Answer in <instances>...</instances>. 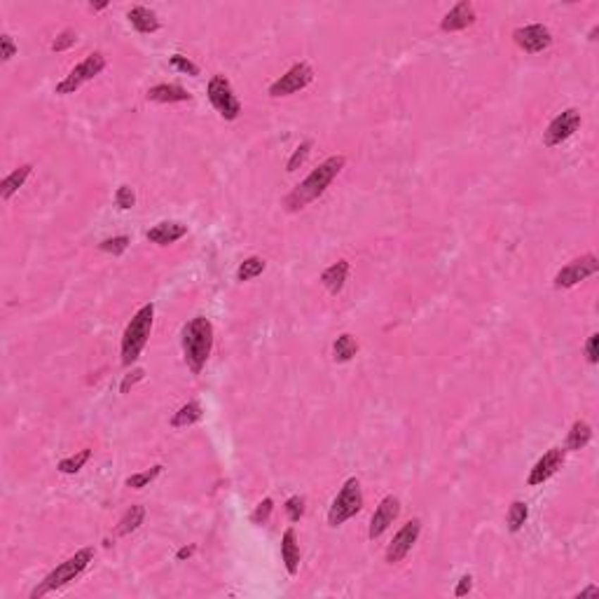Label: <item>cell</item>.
I'll return each instance as SVG.
<instances>
[{
	"mask_svg": "<svg viewBox=\"0 0 599 599\" xmlns=\"http://www.w3.org/2000/svg\"><path fill=\"white\" fill-rule=\"evenodd\" d=\"M527 517H529V508H527V503L524 501H513L510 503V508H508V529L513 531H520L522 527H524V522H527Z\"/></svg>",
	"mask_w": 599,
	"mask_h": 599,
	"instance_id": "obj_27",
	"label": "cell"
},
{
	"mask_svg": "<svg viewBox=\"0 0 599 599\" xmlns=\"http://www.w3.org/2000/svg\"><path fill=\"white\" fill-rule=\"evenodd\" d=\"M159 473H162V466H152V469H148V471H143V473H136V476H129L127 478V487H131V489H143V487H148L152 480H155Z\"/></svg>",
	"mask_w": 599,
	"mask_h": 599,
	"instance_id": "obj_29",
	"label": "cell"
},
{
	"mask_svg": "<svg viewBox=\"0 0 599 599\" xmlns=\"http://www.w3.org/2000/svg\"><path fill=\"white\" fill-rule=\"evenodd\" d=\"M513 40L517 47L524 49V52L538 54L552 45V33H550V28L543 24H529V26L517 28L513 33Z\"/></svg>",
	"mask_w": 599,
	"mask_h": 599,
	"instance_id": "obj_12",
	"label": "cell"
},
{
	"mask_svg": "<svg viewBox=\"0 0 599 599\" xmlns=\"http://www.w3.org/2000/svg\"><path fill=\"white\" fill-rule=\"evenodd\" d=\"M169 61H171L173 68H178L180 73H185V75H192V78L199 75V68H197V66H194L192 61H190L187 56H183V54H173Z\"/></svg>",
	"mask_w": 599,
	"mask_h": 599,
	"instance_id": "obj_34",
	"label": "cell"
},
{
	"mask_svg": "<svg viewBox=\"0 0 599 599\" xmlns=\"http://www.w3.org/2000/svg\"><path fill=\"white\" fill-rule=\"evenodd\" d=\"M564 464V450L562 447H552L548 450L543 457L538 459L534 464V469L529 471V478H527V485L529 487H536V485H543L545 480H550L555 473L562 469Z\"/></svg>",
	"mask_w": 599,
	"mask_h": 599,
	"instance_id": "obj_14",
	"label": "cell"
},
{
	"mask_svg": "<svg viewBox=\"0 0 599 599\" xmlns=\"http://www.w3.org/2000/svg\"><path fill=\"white\" fill-rule=\"evenodd\" d=\"M398 515H400V501L396 499V496H384V499L379 501V506L375 510V515H372V520H370L368 536L372 541L379 538L386 529L391 527L393 522H396Z\"/></svg>",
	"mask_w": 599,
	"mask_h": 599,
	"instance_id": "obj_13",
	"label": "cell"
},
{
	"mask_svg": "<svg viewBox=\"0 0 599 599\" xmlns=\"http://www.w3.org/2000/svg\"><path fill=\"white\" fill-rule=\"evenodd\" d=\"M272 510H274V501L267 496V499H262L258 506H255V510L251 513V522L253 524H265L269 520V515H272Z\"/></svg>",
	"mask_w": 599,
	"mask_h": 599,
	"instance_id": "obj_30",
	"label": "cell"
},
{
	"mask_svg": "<svg viewBox=\"0 0 599 599\" xmlns=\"http://www.w3.org/2000/svg\"><path fill=\"white\" fill-rule=\"evenodd\" d=\"M265 260L258 258V255H253V258H246L244 262L239 265L237 269V279L239 281H251L255 279V276H260L262 272H265Z\"/></svg>",
	"mask_w": 599,
	"mask_h": 599,
	"instance_id": "obj_26",
	"label": "cell"
},
{
	"mask_svg": "<svg viewBox=\"0 0 599 599\" xmlns=\"http://www.w3.org/2000/svg\"><path fill=\"white\" fill-rule=\"evenodd\" d=\"M206 97L211 101V106L216 108L218 115H221L223 120H237L239 113H241V104L239 99L235 97V92H232V85L230 80L225 75H214L211 78V82L206 85Z\"/></svg>",
	"mask_w": 599,
	"mask_h": 599,
	"instance_id": "obj_6",
	"label": "cell"
},
{
	"mask_svg": "<svg viewBox=\"0 0 599 599\" xmlns=\"http://www.w3.org/2000/svg\"><path fill=\"white\" fill-rule=\"evenodd\" d=\"M31 171H33V164H21L10 173V176H5L3 183H0V194H3V199H10V197L24 185L26 178L31 176Z\"/></svg>",
	"mask_w": 599,
	"mask_h": 599,
	"instance_id": "obj_21",
	"label": "cell"
},
{
	"mask_svg": "<svg viewBox=\"0 0 599 599\" xmlns=\"http://www.w3.org/2000/svg\"><path fill=\"white\" fill-rule=\"evenodd\" d=\"M187 235V225L183 223H159L155 225L152 230H148V241L157 246H169V244H176L178 239H183Z\"/></svg>",
	"mask_w": 599,
	"mask_h": 599,
	"instance_id": "obj_16",
	"label": "cell"
},
{
	"mask_svg": "<svg viewBox=\"0 0 599 599\" xmlns=\"http://www.w3.org/2000/svg\"><path fill=\"white\" fill-rule=\"evenodd\" d=\"M0 49H3V52H0V56H3V61H10L12 56L17 54V45H14L12 35H7V33L0 35Z\"/></svg>",
	"mask_w": 599,
	"mask_h": 599,
	"instance_id": "obj_37",
	"label": "cell"
},
{
	"mask_svg": "<svg viewBox=\"0 0 599 599\" xmlns=\"http://www.w3.org/2000/svg\"><path fill=\"white\" fill-rule=\"evenodd\" d=\"M597 345H599V335L593 333L586 342V356H588V363H597L599 361V352H597Z\"/></svg>",
	"mask_w": 599,
	"mask_h": 599,
	"instance_id": "obj_39",
	"label": "cell"
},
{
	"mask_svg": "<svg viewBox=\"0 0 599 599\" xmlns=\"http://www.w3.org/2000/svg\"><path fill=\"white\" fill-rule=\"evenodd\" d=\"M129 24L136 28L138 33H155L159 31V19L157 14L150 10V7H143V5H136L129 10Z\"/></svg>",
	"mask_w": 599,
	"mask_h": 599,
	"instance_id": "obj_19",
	"label": "cell"
},
{
	"mask_svg": "<svg viewBox=\"0 0 599 599\" xmlns=\"http://www.w3.org/2000/svg\"><path fill=\"white\" fill-rule=\"evenodd\" d=\"M194 550H197V545H185V548H180V550L176 552V560H178V562H183V560L192 557Z\"/></svg>",
	"mask_w": 599,
	"mask_h": 599,
	"instance_id": "obj_41",
	"label": "cell"
},
{
	"mask_svg": "<svg viewBox=\"0 0 599 599\" xmlns=\"http://www.w3.org/2000/svg\"><path fill=\"white\" fill-rule=\"evenodd\" d=\"M599 272V260L597 255L588 253V255H581L569 262L567 267H562L557 274H555V288H574L576 283L590 279L593 274Z\"/></svg>",
	"mask_w": 599,
	"mask_h": 599,
	"instance_id": "obj_9",
	"label": "cell"
},
{
	"mask_svg": "<svg viewBox=\"0 0 599 599\" xmlns=\"http://www.w3.org/2000/svg\"><path fill=\"white\" fill-rule=\"evenodd\" d=\"M309 150H311V143L309 141H304L302 145H300V148L293 152V155H290V159H288V164H286V171H297L300 166L304 164V159H307V155H309Z\"/></svg>",
	"mask_w": 599,
	"mask_h": 599,
	"instance_id": "obj_33",
	"label": "cell"
},
{
	"mask_svg": "<svg viewBox=\"0 0 599 599\" xmlns=\"http://www.w3.org/2000/svg\"><path fill=\"white\" fill-rule=\"evenodd\" d=\"M419 531H421V520H417V517L410 522H405L403 527L398 529V534L393 536L389 548H386V555H384L386 562H389V564H398V562H403L407 557V552L412 550V545L417 543Z\"/></svg>",
	"mask_w": 599,
	"mask_h": 599,
	"instance_id": "obj_11",
	"label": "cell"
},
{
	"mask_svg": "<svg viewBox=\"0 0 599 599\" xmlns=\"http://www.w3.org/2000/svg\"><path fill=\"white\" fill-rule=\"evenodd\" d=\"M281 560L286 564V572L290 576H295L300 572V545H297V536L295 529H286L281 536Z\"/></svg>",
	"mask_w": 599,
	"mask_h": 599,
	"instance_id": "obj_17",
	"label": "cell"
},
{
	"mask_svg": "<svg viewBox=\"0 0 599 599\" xmlns=\"http://www.w3.org/2000/svg\"><path fill=\"white\" fill-rule=\"evenodd\" d=\"M104 68H106V56L101 52L89 54L85 61H80L59 85H56V94H61V97H66V94H75L80 87L97 78Z\"/></svg>",
	"mask_w": 599,
	"mask_h": 599,
	"instance_id": "obj_7",
	"label": "cell"
},
{
	"mask_svg": "<svg viewBox=\"0 0 599 599\" xmlns=\"http://www.w3.org/2000/svg\"><path fill=\"white\" fill-rule=\"evenodd\" d=\"M347 276H349V262L347 260H338L335 265H331L321 274V283L331 290L333 295H338L347 283Z\"/></svg>",
	"mask_w": 599,
	"mask_h": 599,
	"instance_id": "obj_20",
	"label": "cell"
},
{
	"mask_svg": "<svg viewBox=\"0 0 599 599\" xmlns=\"http://www.w3.org/2000/svg\"><path fill=\"white\" fill-rule=\"evenodd\" d=\"M145 97H148V101H157V104H180V101L192 99L180 85H166V82L150 87Z\"/></svg>",
	"mask_w": 599,
	"mask_h": 599,
	"instance_id": "obj_18",
	"label": "cell"
},
{
	"mask_svg": "<svg viewBox=\"0 0 599 599\" xmlns=\"http://www.w3.org/2000/svg\"><path fill=\"white\" fill-rule=\"evenodd\" d=\"M92 560H94V548H82V550H78L73 557L61 562L54 572H49L45 579L40 581V586L31 593V599H40L49 593H54V590H61L63 586H68L70 581H75L78 576L89 567Z\"/></svg>",
	"mask_w": 599,
	"mask_h": 599,
	"instance_id": "obj_4",
	"label": "cell"
},
{
	"mask_svg": "<svg viewBox=\"0 0 599 599\" xmlns=\"http://www.w3.org/2000/svg\"><path fill=\"white\" fill-rule=\"evenodd\" d=\"M89 7H92V10H106L108 3H92Z\"/></svg>",
	"mask_w": 599,
	"mask_h": 599,
	"instance_id": "obj_43",
	"label": "cell"
},
{
	"mask_svg": "<svg viewBox=\"0 0 599 599\" xmlns=\"http://www.w3.org/2000/svg\"><path fill=\"white\" fill-rule=\"evenodd\" d=\"M345 162H347L345 155H333V157H328L326 162H321L300 185L293 187V192L286 194L283 206L288 211H300V209H304L307 204L316 202L328 190V185L340 176V171L345 169Z\"/></svg>",
	"mask_w": 599,
	"mask_h": 599,
	"instance_id": "obj_1",
	"label": "cell"
},
{
	"mask_svg": "<svg viewBox=\"0 0 599 599\" xmlns=\"http://www.w3.org/2000/svg\"><path fill=\"white\" fill-rule=\"evenodd\" d=\"M143 520H145V508L136 503V506H131L127 513H124V517L118 524V529H115V534H118V536H129L131 531H136L138 527H141Z\"/></svg>",
	"mask_w": 599,
	"mask_h": 599,
	"instance_id": "obj_23",
	"label": "cell"
},
{
	"mask_svg": "<svg viewBox=\"0 0 599 599\" xmlns=\"http://www.w3.org/2000/svg\"><path fill=\"white\" fill-rule=\"evenodd\" d=\"M129 237H113V239H106V241H101L99 244V248L104 253H113V255H120V253H124L129 248Z\"/></svg>",
	"mask_w": 599,
	"mask_h": 599,
	"instance_id": "obj_31",
	"label": "cell"
},
{
	"mask_svg": "<svg viewBox=\"0 0 599 599\" xmlns=\"http://www.w3.org/2000/svg\"><path fill=\"white\" fill-rule=\"evenodd\" d=\"M286 513L290 517V522H300V517L304 515V499L302 496H290L286 501Z\"/></svg>",
	"mask_w": 599,
	"mask_h": 599,
	"instance_id": "obj_35",
	"label": "cell"
},
{
	"mask_svg": "<svg viewBox=\"0 0 599 599\" xmlns=\"http://www.w3.org/2000/svg\"><path fill=\"white\" fill-rule=\"evenodd\" d=\"M471 588H473V576H471V574H466V576H462V579H459L457 588H455V595H457V597L469 595V593H471Z\"/></svg>",
	"mask_w": 599,
	"mask_h": 599,
	"instance_id": "obj_40",
	"label": "cell"
},
{
	"mask_svg": "<svg viewBox=\"0 0 599 599\" xmlns=\"http://www.w3.org/2000/svg\"><path fill=\"white\" fill-rule=\"evenodd\" d=\"M202 417H204V410H202L199 400H187V403L183 405L180 410L171 417V426H173V428L192 426V424H197Z\"/></svg>",
	"mask_w": 599,
	"mask_h": 599,
	"instance_id": "obj_22",
	"label": "cell"
},
{
	"mask_svg": "<svg viewBox=\"0 0 599 599\" xmlns=\"http://www.w3.org/2000/svg\"><path fill=\"white\" fill-rule=\"evenodd\" d=\"M593 440V428L586 421H576L567 436V450H583Z\"/></svg>",
	"mask_w": 599,
	"mask_h": 599,
	"instance_id": "obj_25",
	"label": "cell"
},
{
	"mask_svg": "<svg viewBox=\"0 0 599 599\" xmlns=\"http://www.w3.org/2000/svg\"><path fill=\"white\" fill-rule=\"evenodd\" d=\"M89 457H92V450H80L78 455L61 459L56 469H59V473H63V476H73V473H78L87 462H89Z\"/></svg>",
	"mask_w": 599,
	"mask_h": 599,
	"instance_id": "obj_28",
	"label": "cell"
},
{
	"mask_svg": "<svg viewBox=\"0 0 599 599\" xmlns=\"http://www.w3.org/2000/svg\"><path fill=\"white\" fill-rule=\"evenodd\" d=\"M581 127V113L576 108H569V111L560 113L550 124H548L545 134H543V143L548 148H555V145H562L567 138H572Z\"/></svg>",
	"mask_w": 599,
	"mask_h": 599,
	"instance_id": "obj_10",
	"label": "cell"
},
{
	"mask_svg": "<svg viewBox=\"0 0 599 599\" xmlns=\"http://www.w3.org/2000/svg\"><path fill=\"white\" fill-rule=\"evenodd\" d=\"M356 354H359V342H356L349 333L340 335V338L335 340V345H333V359L338 361V363L352 361Z\"/></svg>",
	"mask_w": 599,
	"mask_h": 599,
	"instance_id": "obj_24",
	"label": "cell"
},
{
	"mask_svg": "<svg viewBox=\"0 0 599 599\" xmlns=\"http://www.w3.org/2000/svg\"><path fill=\"white\" fill-rule=\"evenodd\" d=\"M75 42H78V33L66 28V31H61L56 35V40L52 42V52H66V49H70Z\"/></svg>",
	"mask_w": 599,
	"mask_h": 599,
	"instance_id": "obj_32",
	"label": "cell"
},
{
	"mask_svg": "<svg viewBox=\"0 0 599 599\" xmlns=\"http://www.w3.org/2000/svg\"><path fill=\"white\" fill-rule=\"evenodd\" d=\"M115 202H118V206L124 209V211L131 209V206H134V202H136L134 190H131L129 185H120L118 192H115Z\"/></svg>",
	"mask_w": 599,
	"mask_h": 599,
	"instance_id": "obj_36",
	"label": "cell"
},
{
	"mask_svg": "<svg viewBox=\"0 0 599 599\" xmlns=\"http://www.w3.org/2000/svg\"><path fill=\"white\" fill-rule=\"evenodd\" d=\"M152 321H155V304H143L138 309L131 321L124 328L122 335V365H129L138 361V356L148 345L150 331H152Z\"/></svg>",
	"mask_w": 599,
	"mask_h": 599,
	"instance_id": "obj_3",
	"label": "cell"
},
{
	"mask_svg": "<svg viewBox=\"0 0 599 599\" xmlns=\"http://www.w3.org/2000/svg\"><path fill=\"white\" fill-rule=\"evenodd\" d=\"M471 24H476V7H473L469 0L464 3H457L452 10L445 14L440 21V28L445 33H455V31H464Z\"/></svg>",
	"mask_w": 599,
	"mask_h": 599,
	"instance_id": "obj_15",
	"label": "cell"
},
{
	"mask_svg": "<svg viewBox=\"0 0 599 599\" xmlns=\"http://www.w3.org/2000/svg\"><path fill=\"white\" fill-rule=\"evenodd\" d=\"M314 80V68L307 61H300L295 63L293 68L286 70L279 80H274L269 85V97L274 99H281V97H290V94H297L307 89Z\"/></svg>",
	"mask_w": 599,
	"mask_h": 599,
	"instance_id": "obj_8",
	"label": "cell"
},
{
	"mask_svg": "<svg viewBox=\"0 0 599 599\" xmlns=\"http://www.w3.org/2000/svg\"><path fill=\"white\" fill-rule=\"evenodd\" d=\"M363 508V489L359 478H349L342 485L340 494L335 496L331 510H328V524L331 527H340L347 520H352L354 515H359Z\"/></svg>",
	"mask_w": 599,
	"mask_h": 599,
	"instance_id": "obj_5",
	"label": "cell"
},
{
	"mask_svg": "<svg viewBox=\"0 0 599 599\" xmlns=\"http://www.w3.org/2000/svg\"><path fill=\"white\" fill-rule=\"evenodd\" d=\"M143 377H145V370H143V368H136V370H131L129 375L122 379V384H120V391H122V393H129V389H131V386L141 382Z\"/></svg>",
	"mask_w": 599,
	"mask_h": 599,
	"instance_id": "obj_38",
	"label": "cell"
},
{
	"mask_svg": "<svg viewBox=\"0 0 599 599\" xmlns=\"http://www.w3.org/2000/svg\"><path fill=\"white\" fill-rule=\"evenodd\" d=\"M183 354L192 375H199L214 349V326L206 316H194L183 328Z\"/></svg>",
	"mask_w": 599,
	"mask_h": 599,
	"instance_id": "obj_2",
	"label": "cell"
},
{
	"mask_svg": "<svg viewBox=\"0 0 599 599\" xmlns=\"http://www.w3.org/2000/svg\"><path fill=\"white\" fill-rule=\"evenodd\" d=\"M588 595H599V588H597V586H590V588L581 590V593H579V597H588Z\"/></svg>",
	"mask_w": 599,
	"mask_h": 599,
	"instance_id": "obj_42",
	"label": "cell"
}]
</instances>
